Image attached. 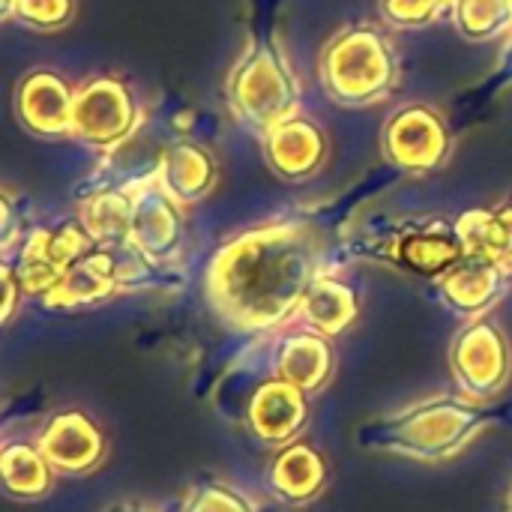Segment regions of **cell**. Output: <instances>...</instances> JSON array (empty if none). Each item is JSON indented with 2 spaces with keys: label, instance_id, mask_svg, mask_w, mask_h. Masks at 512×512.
I'll use <instances>...</instances> for the list:
<instances>
[{
  "label": "cell",
  "instance_id": "cell-32",
  "mask_svg": "<svg viewBox=\"0 0 512 512\" xmlns=\"http://www.w3.org/2000/svg\"><path fill=\"white\" fill-rule=\"evenodd\" d=\"M507 512H512V492H510V501H507Z\"/></svg>",
  "mask_w": 512,
  "mask_h": 512
},
{
  "label": "cell",
  "instance_id": "cell-14",
  "mask_svg": "<svg viewBox=\"0 0 512 512\" xmlns=\"http://www.w3.org/2000/svg\"><path fill=\"white\" fill-rule=\"evenodd\" d=\"M309 417V402L306 393L294 384H288L285 378H270L264 384L255 387V393L246 402V423L249 429L276 447L291 444L300 429L306 426Z\"/></svg>",
  "mask_w": 512,
  "mask_h": 512
},
{
  "label": "cell",
  "instance_id": "cell-33",
  "mask_svg": "<svg viewBox=\"0 0 512 512\" xmlns=\"http://www.w3.org/2000/svg\"><path fill=\"white\" fill-rule=\"evenodd\" d=\"M510 276H512V264H510Z\"/></svg>",
  "mask_w": 512,
  "mask_h": 512
},
{
  "label": "cell",
  "instance_id": "cell-23",
  "mask_svg": "<svg viewBox=\"0 0 512 512\" xmlns=\"http://www.w3.org/2000/svg\"><path fill=\"white\" fill-rule=\"evenodd\" d=\"M453 27L471 42H489L512 30V0H450Z\"/></svg>",
  "mask_w": 512,
  "mask_h": 512
},
{
  "label": "cell",
  "instance_id": "cell-4",
  "mask_svg": "<svg viewBox=\"0 0 512 512\" xmlns=\"http://www.w3.org/2000/svg\"><path fill=\"white\" fill-rule=\"evenodd\" d=\"M228 108L240 126L264 138L300 108V81L276 33L255 36L225 81Z\"/></svg>",
  "mask_w": 512,
  "mask_h": 512
},
{
  "label": "cell",
  "instance_id": "cell-10",
  "mask_svg": "<svg viewBox=\"0 0 512 512\" xmlns=\"http://www.w3.org/2000/svg\"><path fill=\"white\" fill-rule=\"evenodd\" d=\"M261 141H264L267 165L273 168L276 177L288 183H303L315 177L330 156V138L324 126L303 114L282 120Z\"/></svg>",
  "mask_w": 512,
  "mask_h": 512
},
{
  "label": "cell",
  "instance_id": "cell-30",
  "mask_svg": "<svg viewBox=\"0 0 512 512\" xmlns=\"http://www.w3.org/2000/svg\"><path fill=\"white\" fill-rule=\"evenodd\" d=\"M105 512H150V510H144V507H138V504H114V507H108Z\"/></svg>",
  "mask_w": 512,
  "mask_h": 512
},
{
  "label": "cell",
  "instance_id": "cell-29",
  "mask_svg": "<svg viewBox=\"0 0 512 512\" xmlns=\"http://www.w3.org/2000/svg\"><path fill=\"white\" fill-rule=\"evenodd\" d=\"M18 240V213L12 198L0 189V252L9 249Z\"/></svg>",
  "mask_w": 512,
  "mask_h": 512
},
{
  "label": "cell",
  "instance_id": "cell-9",
  "mask_svg": "<svg viewBox=\"0 0 512 512\" xmlns=\"http://www.w3.org/2000/svg\"><path fill=\"white\" fill-rule=\"evenodd\" d=\"M183 204L153 177L132 186V225L129 243L153 264L168 267L183 246Z\"/></svg>",
  "mask_w": 512,
  "mask_h": 512
},
{
  "label": "cell",
  "instance_id": "cell-22",
  "mask_svg": "<svg viewBox=\"0 0 512 512\" xmlns=\"http://www.w3.org/2000/svg\"><path fill=\"white\" fill-rule=\"evenodd\" d=\"M456 228L468 252L489 255L501 264H512V201L489 210H468L456 219Z\"/></svg>",
  "mask_w": 512,
  "mask_h": 512
},
{
  "label": "cell",
  "instance_id": "cell-5",
  "mask_svg": "<svg viewBox=\"0 0 512 512\" xmlns=\"http://www.w3.org/2000/svg\"><path fill=\"white\" fill-rule=\"evenodd\" d=\"M366 255L387 261L420 279H441L465 255V240L456 228V219L444 216H417L399 225H390L384 234L372 237Z\"/></svg>",
  "mask_w": 512,
  "mask_h": 512
},
{
  "label": "cell",
  "instance_id": "cell-31",
  "mask_svg": "<svg viewBox=\"0 0 512 512\" xmlns=\"http://www.w3.org/2000/svg\"><path fill=\"white\" fill-rule=\"evenodd\" d=\"M15 15V0H0V21Z\"/></svg>",
  "mask_w": 512,
  "mask_h": 512
},
{
  "label": "cell",
  "instance_id": "cell-13",
  "mask_svg": "<svg viewBox=\"0 0 512 512\" xmlns=\"http://www.w3.org/2000/svg\"><path fill=\"white\" fill-rule=\"evenodd\" d=\"M75 90L51 69H33L21 78L15 93V111L21 123L42 138L72 135Z\"/></svg>",
  "mask_w": 512,
  "mask_h": 512
},
{
  "label": "cell",
  "instance_id": "cell-12",
  "mask_svg": "<svg viewBox=\"0 0 512 512\" xmlns=\"http://www.w3.org/2000/svg\"><path fill=\"white\" fill-rule=\"evenodd\" d=\"M512 285L510 267L489 258L468 252L450 273L438 279L441 300L462 318H477L492 309Z\"/></svg>",
  "mask_w": 512,
  "mask_h": 512
},
{
  "label": "cell",
  "instance_id": "cell-16",
  "mask_svg": "<svg viewBox=\"0 0 512 512\" xmlns=\"http://www.w3.org/2000/svg\"><path fill=\"white\" fill-rule=\"evenodd\" d=\"M117 291L120 285H117L114 261L105 246H96L60 276V282L42 297V303L48 309H81V306L102 303Z\"/></svg>",
  "mask_w": 512,
  "mask_h": 512
},
{
  "label": "cell",
  "instance_id": "cell-28",
  "mask_svg": "<svg viewBox=\"0 0 512 512\" xmlns=\"http://www.w3.org/2000/svg\"><path fill=\"white\" fill-rule=\"evenodd\" d=\"M18 279H15V270L3 267L0 264V324H6L18 306Z\"/></svg>",
  "mask_w": 512,
  "mask_h": 512
},
{
  "label": "cell",
  "instance_id": "cell-27",
  "mask_svg": "<svg viewBox=\"0 0 512 512\" xmlns=\"http://www.w3.org/2000/svg\"><path fill=\"white\" fill-rule=\"evenodd\" d=\"M75 12V0H15V18L39 27V30H54L63 27Z\"/></svg>",
  "mask_w": 512,
  "mask_h": 512
},
{
  "label": "cell",
  "instance_id": "cell-19",
  "mask_svg": "<svg viewBox=\"0 0 512 512\" xmlns=\"http://www.w3.org/2000/svg\"><path fill=\"white\" fill-rule=\"evenodd\" d=\"M357 315H360L357 291L348 282H339L327 273H321L309 285V291L300 303V318L309 324V330H315L327 339L345 333L357 321Z\"/></svg>",
  "mask_w": 512,
  "mask_h": 512
},
{
  "label": "cell",
  "instance_id": "cell-3",
  "mask_svg": "<svg viewBox=\"0 0 512 512\" xmlns=\"http://www.w3.org/2000/svg\"><path fill=\"white\" fill-rule=\"evenodd\" d=\"M318 72L333 102L345 108H366L396 90L399 57L381 24L354 21L327 39Z\"/></svg>",
  "mask_w": 512,
  "mask_h": 512
},
{
  "label": "cell",
  "instance_id": "cell-11",
  "mask_svg": "<svg viewBox=\"0 0 512 512\" xmlns=\"http://www.w3.org/2000/svg\"><path fill=\"white\" fill-rule=\"evenodd\" d=\"M36 447L60 474H87L105 459V435L81 411H60L45 420Z\"/></svg>",
  "mask_w": 512,
  "mask_h": 512
},
{
  "label": "cell",
  "instance_id": "cell-21",
  "mask_svg": "<svg viewBox=\"0 0 512 512\" xmlns=\"http://www.w3.org/2000/svg\"><path fill=\"white\" fill-rule=\"evenodd\" d=\"M54 486V468L36 444H0V489L18 501H36Z\"/></svg>",
  "mask_w": 512,
  "mask_h": 512
},
{
  "label": "cell",
  "instance_id": "cell-18",
  "mask_svg": "<svg viewBox=\"0 0 512 512\" xmlns=\"http://www.w3.org/2000/svg\"><path fill=\"white\" fill-rule=\"evenodd\" d=\"M327 462L324 456L300 441H291L279 450V456L270 465L267 483L270 489L291 501V504H303L312 501L315 495H321V489L327 486Z\"/></svg>",
  "mask_w": 512,
  "mask_h": 512
},
{
  "label": "cell",
  "instance_id": "cell-2",
  "mask_svg": "<svg viewBox=\"0 0 512 512\" xmlns=\"http://www.w3.org/2000/svg\"><path fill=\"white\" fill-rule=\"evenodd\" d=\"M504 405H480L474 399L438 396L411 405L393 417L372 420L357 429V441L366 450H387L423 462L456 456L480 429L501 420Z\"/></svg>",
  "mask_w": 512,
  "mask_h": 512
},
{
  "label": "cell",
  "instance_id": "cell-26",
  "mask_svg": "<svg viewBox=\"0 0 512 512\" xmlns=\"http://www.w3.org/2000/svg\"><path fill=\"white\" fill-rule=\"evenodd\" d=\"M183 512H255L252 501L225 483H201L189 492Z\"/></svg>",
  "mask_w": 512,
  "mask_h": 512
},
{
  "label": "cell",
  "instance_id": "cell-17",
  "mask_svg": "<svg viewBox=\"0 0 512 512\" xmlns=\"http://www.w3.org/2000/svg\"><path fill=\"white\" fill-rule=\"evenodd\" d=\"M333 366H336L333 345L327 336L315 330L285 336L276 351V375L300 387L306 396L318 393L333 378Z\"/></svg>",
  "mask_w": 512,
  "mask_h": 512
},
{
  "label": "cell",
  "instance_id": "cell-20",
  "mask_svg": "<svg viewBox=\"0 0 512 512\" xmlns=\"http://www.w3.org/2000/svg\"><path fill=\"white\" fill-rule=\"evenodd\" d=\"M78 222L96 246H117L129 240L132 225V189L105 186L90 192L78 207Z\"/></svg>",
  "mask_w": 512,
  "mask_h": 512
},
{
  "label": "cell",
  "instance_id": "cell-6",
  "mask_svg": "<svg viewBox=\"0 0 512 512\" xmlns=\"http://www.w3.org/2000/svg\"><path fill=\"white\" fill-rule=\"evenodd\" d=\"M138 123L141 108L126 81L114 75H96L75 90L72 138L99 150H117L135 135Z\"/></svg>",
  "mask_w": 512,
  "mask_h": 512
},
{
  "label": "cell",
  "instance_id": "cell-25",
  "mask_svg": "<svg viewBox=\"0 0 512 512\" xmlns=\"http://www.w3.org/2000/svg\"><path fill=\"white\" fill-rule=\"evenodd\" d=\"M381 18L390 27H426L444 12H450V0H378Z\"/></svg>",
  "mask_w": 512,
  "mask_h": 512
},
{
  "label": "cell",
  "instance_id": "cell-15",
  "mask_svg": "<svg viewBox=\"0 0 512 512\" xmlns=\"http://www.w3.org/2000/svg\"><path fill=\"white\" fill-rule=\"evenodd\" d=\"M156 180L180 204H195L213 192V186L219 180V165H216V156L204 144L180 138V141H171L168 147H162L159 165H156Z\"/></svg>",
  "mask_w": 512,
  "mask_h": 512
},
{
  "label": "cell",
  "instance_id": "cell-24",
  "mask_svg": "<svg viewBox=\"0 0 512 512\" xmlns=\"http://www.w3.org/2000/svg\"><path fill=\"white\" fill-rule=\"evenodd\" d=\"M60 276H63V270L51 261V255L45 249V231H33L27 237V243L21 246V255L15 264L18 288L33 297H45L60 282Z\"/></svg>",
  "mask_w": 512,
  "mask_h": 512
},
{
  "label": "cell",
  "instance_id": "cell-8",
  "mask_svg": "<svg viewBox=\"0 0 512 512\" xmlns=\"http://www.w3.org/2000/svg\"><path fill=\"white\" fill-rule=\"evenodd\" d=\"M450 366L465 399L483 402L510 381V345L498 324L477 318L465 324L453 342Z\"/></svg>",
  "mask_w": 512,
  "mask_h": 512
},
{
  "label": "cell",
  "instance_id": "cell-1",
  "mask_svg": "<svg viewBox=\"0 0 512 512\" xmlns=\"http://www.w3.org/2000/svg\"><path fill=\"white\" fill-rule=\"evenodd\" d=\"M321 258V237L303 219L249 228L213 255L210 303L240 330H273L300 312L309 285L321 276Z\"/></svg>",
  "mask_w": 512,
  "mask_h": 512
},
{
  "label": "cell",
  "instance_id": "cell-7",
  "mask_svg": "<svg viewBox=\"0 0 512 512\" xmlns=\"http://www.w3.org/2000/svg\"><path fill=\"white\" fill-rule=\"evenodd\" d=\"M381 153L393 168L408 174L438 171L453 156L450 123L438 108L411 102L387 120L381 132Z\"/></svg>",
  "mask_w": 512,
  "mask_h": 512
}]
</instances>
